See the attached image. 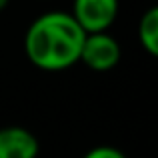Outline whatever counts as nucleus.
I'll return each mask as SVG.
<instances>
[{"label": "nucleus", "instance_id": "20e7f679", "mask_svg": "<svg viewBox=\"0 0 158 158\" xmlns=\"http://www.w3.org/2000/svg\"><path fill=\"white\" fill-rule=\"evenodd\" d=\"M38 150V140L28 128H0V158H36Z\"/></svg>", "mask_w": 158, "mask_h": 158}, {"label": "nucleus", "instance_id": "423d86ee", "mask_svg": "<svg viewBox=\"0 0 158 158\" xmlns=\"http://www.w3.org/2000/svg\"><path fill=\"white\" fill-rule=\"evenodd\" d=\"M84 158H126V154L114 146H96L86 152Z\"/></svg>", "mask_w": 158, "mask_h": 158}, {"label": "nucleus", "instance_id": "0eeeda50", "mask_svg": "<svg viewBox=\"0 0 158 158\" xmlns=\"http://www.w3.org/2000/svg\"><path fill=\"white\" fill-rule=\"evenodd\" d=\"M8 2H10V0H0V12H2L4 8L8 6Z\"/></svg>", "mask_w": 158, "mask_h": 158}, {"label": "nucleus", "instance_id": "f03ea898", "mask_svg": "<svg viewBox=\"0 0 158 158\" xmlns=\"http://www.w3.org/2000/svg\"><path fill=\"white\" fill-rule=\"evenodd\" d=\"M70 14L86 34H100L114 24L118 0H74Z\"/></svg>", "mask_w": 158, "mask_h": 158}, {"label": "nucleus", "instance_id": "39448f33", "mask_svg": "<svg viewBox=\"0 0 158 158\" xmlns=\"http://www.w3.org/2000/svg\"><path fill=\"white\" fill-rule=\"evenodd\" d=\"M138 38L144 50L158 58V6L148 8L142 14L138 24Z\"/></svg>", "mask_w": 158, "mask_h": 158}, {"label": "nucleus", "instance_id": "f257e3e1", "mask_svg": "<svg viewBox=\"0 0 158 158\" xmlns=\"http://www.w3.org/2000/svg\"><path fill=\"white\" fill-rule=\"evenodd\" d=\"M86 32L76 24L70 12H44L28 26L24 52L40 70L60 72L80 62Z\"/></svg>", "mask_w": 158, "mask_h": 158}, {"label": "nucleus", "instance_id": "7ed1b4c3", "mask_svg": "<svg viewBox=\"0 0 158 158\" xmlns=\"http://www.w3.org/2000/svg\"><path fill=\"white\" fill-rule=\"evenodd\" d=\"M122 50L114 36L100 32V34H86L80 50V62H84L90 70L108 72L120 62Z\"/></svg>", "mask_w": 158, "mask_h": 158}]
</instances>
